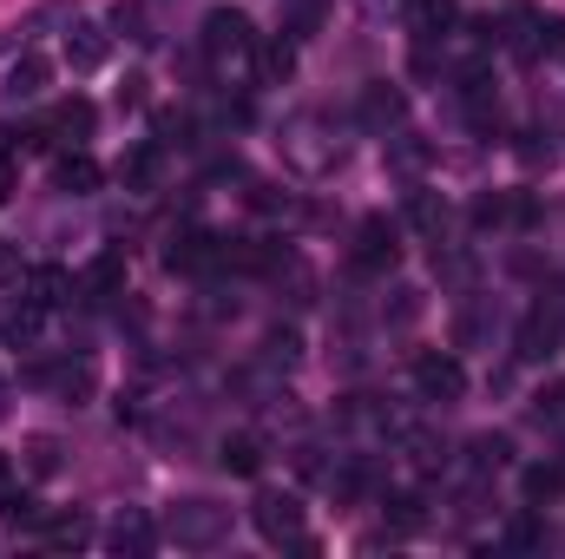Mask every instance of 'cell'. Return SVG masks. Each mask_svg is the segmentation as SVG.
<instances>
[{
  "instance_id": "4316f807",
  "label": "cell",
  "mask_w": 565,
  "mask_h": 559,
  "mask_svg": "<svg viewBox=\"0 0 565 559\" xmlns=\"http://www.w3.org/2000/svg\"><path fill=\"white\" fill-rule=\"evenodd\" d=\"M520 487H526V500L540 507V500H553V494L565 487V467H526V481H520Z\"/></svg>"
},
{
  "instance_id": "9a60e30c",
  "label": "cell",
  "mask_w": 565,
  "mask_h": 559,
  "mask_svg": "<svg viewBox=\"0 0 565 559\" xmlns=\"http://www.w3.org/2000/svg\"><path fill=\"white\" fill-rule=\"evenodd\" d=\"M79 289H86V296H119V289H126V251H119V244H113V251H99V257L86 264Z\"/></svg>"
},
{
  "instance_id": "f546056e",
  "label": "cell",
  "mask_w": 565,
  "mask_h": 559,
  "mask_svg": "<svg viewBox=\"0 0 565 559\" xmlns=\"http://www.w3.org/2000/svg\"><path fill=\"white\" fill-rule=\"evenodd\" d=\"M533 415L540 421H565V376H553V382L533 395Z\"/></svg>"
},
{
  "instance_id": "5bb4252c",
  "label": "cell",
  "mask_w": 565,
  "mask_h": 559,
  "mask_svg": "<svg viewBox=\"0 0 565 559\" xmlns=\"http://www.w3.org/2000/svg\"><path fill=\"white\" fill-rule=\"evenodd\" d=\"M217 461H224V474H237V481H257V474H264V441H257V434H224Z\"/></svg>"
},
{
  "instance_id": "44dd1931",
  "label": "cell",
  "mask_w": 565,
  "mask_h": 559,
  "mask_svg": "<svg viewBox=\"0 0 565 559\" xmlns=\"http://www.w3.org/2000/svg\"><path fill=\"white\" fill-rule=\"evenodd\" d=\"M46 540L66 547V553H79V547H93V520L86 514H46Z\"/></svg>"
},
{
  "instance_id": "1f68e13d",
  "label": "cell",
  "mask_w": 565,
  "mask_h": 559,
  "mask_svg": "<svg viewBox=\"0 0 565 559\" xmlns=\"http://www.w3.org/2000/svg\"><path fill=\"white\" fill-rule=\"evenodd\" d=\"M540 53H565V20L559 13H540Z\"/></svg>"
},
{
  "instance_id": "4dcf8cb0",
  "label": "cell",
  "mask_w": 565,
  "mask_h": 559,
  "mask_svg": "<svg viewBox=\"0 0 565 559\" xmlns=\"http://www.w3.org/2000/svg\"><path fill=\"white\" fill-rule=\"evenodd\" d=\"M264 73H270V80H289V73H296V40H270V46H264Z\"/></svg>"
},
{
  "instance_id": "e575fe53",
  "label": "cell",
  "mask_w": 565,
  "mask_h": 559,
  "mask_svg": "<svg viewBox=\"0 0 565 559\" xmlns=\"http://www.w3.org/2000/svg\"><path fill=\"white\" fill-rule=\"evenodd\" d=\"M507 540H513V547H540V540H546V534H540V527H533V520H513V534H507Z\"/></svg>"
},
{
  "instance_id": "cb8c5ba5",
  "label": "cell",
  "mask_w": 565,
  "mask_h": 559,
  "mask_svg": "<svg viewBox=\"0 0 565 559\" xmlns=\"http://www.w3.org/2000/svg\"><path fill=\"white\" fill-rule=\"evenodd\" d=\"M0 520H7V527H46V507H40L33 494H13V487H7V494H0Z\"/></svg>"
},
{
  "instance_id": "9c48e42d",
  "label": "cell",
  "mask_w": 565,
  "mask_h": 559,
  "mask_svg": "<svg viewBox=\"0 0 565 559\" xmlns=\"http://www.w3.org/2000/svg\"><path fill=\"white\" fill-rule=\"evenodd\" d=\"M158 171H164V145L158 139L126 145V158H119V184L126 191H158Z\"/></svg>"
},
{
  "instance_id": "d4e9b609",
  "label": "cell",
  "mask_w": 565,
  "mask_h": 559,
  "mask_svg": "<svg viewBox=\"0 0 565 559\" xmlns=\"http://www.w3.org/2000/svg\"><path fill=\"white\" fill-rule=\"evenodd\" d=\"M26 467H33V474H60V467H66L60 441H53V434H33V441H26Z\"/></svg>"
},
{
  "instance_id": "f35d334b",
  "label": "cell",
  "mask_w": 565,
  "mask_h": 559,
  "mask_svg": "<svg viewBox=\"0 0 565 559\" xmlns=\"http://www.w3.org/2000/svg\"><path fill=\"white\" fill-rule=\"evenodd\" d=\"M7 487H13V461L0 454V494H7Z\"/></svg>"
},
{
  "instance_id": "7a4b0ae2",
  "label": "cell",
  "mask_w": 565,
  "mask_h": 559,
  "mask_svg": "<svg viewBox=\"0 0 565 559\" xmlns=\"http://www.w3.org/2000/svg\"><path fill=\"white\" fill-rule=\"evenodd\" d=\"M282 158H289L296 171L322 178V171H335L342 139H329V133H322V119H316V113H302V119H289V133H282Z\"/></svg>"
},
{
  "instance_id": "30bf717a",
  "label": "cell",
  "mask_w": 565,
  "mask_h": 559,
  "mask_svg": "<svg viewBox=\"0 0 565 559\" xmlns=\"http://www.w3.org/2000/svg\"><path fill=\"white\" fill-rule=\"evenodd\" d=\"M362 119H369L375 133H402V119H408V99H402V86L375 80V86L362 93Z\"/></svg>"
},
{
  "instance_id": "8d00e7d4",
  "label": "cell",
  "mask_w": 565,
  "mask_h": 559,
  "mask_svg": "<svg viewBox=\"0 0 565 559\" xmlns=\"http://www.w3.org/2000/svg\"><path fill=\"white\" fill-rule=\"evenodd\" d=\"M13 198V165H0V204Z\"/></svg>"
},
{
  "instance_id": "277c9868",
  "label": "cell",
  "mask_w": 565,
  "mask_h": 559,
  "mask_svg": "<svg viewBox=\"0 0 565 559\" xmlns=\"http://www.w3.org/2000/svg\"><path fill=\"white\" fill-rule=\"evenodd\" d=\"M231 534V507H211V500H184L171 514V540L178 547H217Z\"/></svg>"
},
{
  "instance_id": "2e32d148",
  "label": "cell",
  "mask_w": 565,
  "mask_h": 559,
  "mask_svg": "<svg viewBox=\"0 0 565 559\" xmlns=\"http://www.w3.org/2000/svg\"><path fill=\"white\" fill-rule=\"evenodd\" d=\"M460 13H454V0H415L408 7V27H415V46H434V40H447V27H454Z\"/></svg>"
},
{
  "instance_id": "ba28073f",
  "label": "cell",
  "mask_w": 565,
  "mask_h": 559,
  "mask_svg": "<svg viewBox=\"0 0 565 559\" xmlns=\"http://www.w3.org/2000/svg\"><path fill=\"white\" fill-rule=\"evenodd\" d=\"M60 53H66V66H73V73H99V66H106V53H113V33H106L99 20H73Z\"/></svg>"
},
{
  "instance_id": "d590c367",
  "label": "cell",
  "mask_w": 565,
  "mask_h": 559,
  "mask_svg": "<svg viewBox=\"0 0 565 559\" xmlns=\"http://www.w3.org/2000/svg\"><path fill=\"white\" fill-rule=\"evenodd\" d=\"M520 158H526V165H553V145H533V139H526V145H520Z\"/></svg>"
},
{
  "instance_id": "4fadbf2b",
  "label": "cell",
  "mask_w": 565,
  "mask_h": 559,
  "mask_svg": "<svg viewBox=\"0 0 565 559\" xmlns=\"http://www.w3.org/2000/svg\"><path fill=\"white\" fill-rule=\"evenodd\" d=\"M53 184H60V191H73V198H86V191H99V184H106V171H99V158L66 151V158L53 165Z\"/></svg>"
},
{
  "instance_id": "ffe728a7",
  "label": "cell",
  "mask_w": 565,
  "mask_h": 559,
  "mask_svg": "<svg viewBox=\"0 0 565 559\" xmlns=\"http://www.w3.org/2000/svg\"><path fill=\"white\" fill-rule=\"evenodd\" d=\"M507 218H533V204H526V198H507V191H487V198L473 204V224H480V231H500Z\"/></svg>"
},
{
  "instance_id": "8992f818",
  "label": "cell",
  "mask_w": 565,
  "mask_h": 559,
  "mask_svg": "<svg viewBox=\"0 0 565 559\" xmlns=\"http://www.w3.org/2000/svg\"><path fill=\"white\" fill-rule=\"evenodd\" d=\"M250 527L270 540V547H289L302 534V500L296 494H257L250 500Z\"/></svg>"
},
{
  "instance_id": "52a82bcc",
  "label": "cell",
  "mask_w": 565,
  "mask_h": 559,
  "mask_svg": "<svg viewBox=\"0 0 565 559\" xmlns=\"http://www.w3.org/2000/svg\"><path fill=\"white\" fill-rule=\"evenodd\" d=\"M559 342H565V323L546 309V303L513 329V356H520V362H553V356H559Z\"/></svg>"
},
{
  "instance_id": "484cf974",
  "label": "cell",
  "mask_w": 565,
  "mask_h": 559,
  "mask_svg": "<svg viewBox=\"0 0 565 559\" xmlns=\"http://www.w3.org/2000/svg\"><path fill=\"white\" fill-rule=\"evenodd\" d=\"M382 507H388V527L395 534H415L422 527V494H388Z\"/></svg>"
},
{
  "instance_id": "7402d4cb",
  "label": "cell",
  "mask_w": 565,
  "mask_h": 559,
  "mask_svg": "<svg viewBox=\"0 0 565 559\" xmlns=\"http://www.w3.org/2000/svg\"><path fill=\"white\" fill-rule=\"evenodd\" d=\"M408 224H415V231H427V238H440V231H447V198L415 191V198H408Z\"/></svg>"
},
{
  "instance_id": "83f0119b",
  "label": "cell",
  "mask_w": 565,
  "mask_h": 559,
  "mask_svg": "<svg viewBox=\"0 0 565 559\" xmlns=\"http://www.w3.org/2000/svg\"><path fill=\"white\" fill-rule=\"evenodd\" d=\"M507 454H513V441H507V434H480V441H473V467H480V474L507 467Z\"/></svg>"
},
{
  "instance_id": "ac0fdd59",
  "label": "cell",
  "mask_w": 565,
  "mask_h": 559,
  "mask_svg": "<svg viewBox=\"0 0 565 559\" xmlns=\"http://www.w3.org/2000/svg\"><path fill=\"white\" fill-rule=\"evenodd\" d=\"M93 126H99V106H93V99H79V93H73V99H60V106H53V119H46V133H73V139H86Z\"/></svg>"
},
{
  "instance_id": "5b68a950",
  "label": "cell",
  "mask_w": 565,
  "mask_h": 559,
  "mask_svg": "<svg viewBox=\"0 0 565 559\" xmlns=\"http://www.w3.org/2000/svg\"><path fill=\"white\" fill-rule=\"evenodd\" d=\"M415 389H422V402H460L467 395V369L447 349H427V356H415Z\"/></svg>"
},
{
  "instance_id": "6da1fadb",
  "label": "cell",
  "mask_w": 565,
  "mask_h": 559,
  "mask_svg": "<svg viewBox=\"0 0 565 559\" xmlns=\"http://www.w3.org/2000/svg\"><path fill=\"white\" fill-rule=\"evenodd\" d=\"M204 60H211L217 73H244V66L257 60L250 13H237V7H211V13H204Z\"/></svg>"
},
{
  "instance_id": "8fae6325",
  "label": "cell",
  "mask_w": 565,
  "mask_h": 559,
  "mask_svg": "<svg viewBox=\"0 0 565 559\" xmlns=\"http://www.w3.org/2000/svg\"><path fill=\"white\" fill-rule=\"evenodd\" d=\"M40 316H46V309L26 303V296H20V303H0V342H7V349H33V342H40Z\"/></svg>"
},
{
  "instance_id": "f1b7e54d",
  "label": "cell",
  "mask_w": 565,
  "mask_h": 559,
  "mask_svg": "<svg viewBox=\"0 0 565 559\" xmlns=\"http://www.w3.org/2000/svg\"><path fill=\"white\" fill-rule=\"evenodd\" d=\"M296 356H302V336H296V329H270V336H264V362H282V369H289Z\"/></svg>"
},
{
  "instance_id": "d6a6232c",
  "label": "cell",
  "mask_w": 565,
  "mask_h": 559,
  "mask_svg": "<svg viewBox=\"0 0 565 559\" xmlns=\"http://www.w3.org/2000/svg\"><path fill=\"white\" fill-rule=\"evenodd\" d=\"M113 20H119V27H126V33H132L139 46H151V40H158V33H145V7H139V0H132V7H119Z\"/></svg>"
},
{
  "instance_id": "836d02e7",
  "label": "cell",
  "mask_w": 565,
  "mask_h": 559,
  "mask_svg": "<svg viewBox=\"0 0 565 559\" xmlns=\"http://www.w3.org/2000/svg\"><path fill=\"white\" fill-rule=\"evenodd\" d=\"M13 277H20V244L0 238V283H13Z\"/></svg>"
},
{
  "instance_id": "3957f363",
  "label": "cell",
  "mask_w": 565,
  "mask_h": 559,
  "mask_svg": "<svg viewBox=\"0 0 565 559\" xmlns=\"http://www.w3.org/2000/svg\"><path fill=\"white\" fill-rule=\"evenodd\" d=\"M402 231H395V218H362L355 224V271L362 277H382V271H395V257H402V244H395Z\"/></svg>"
},
{
  "instance_id": "74e56055",
  "label": "cell",
  "mask_w": 565,
  "mask_h": 559,
  "mask_svg": "<svg viewBox=\"0 0 565 559\" xmlns=\"http://www.w3.org/2000/svg\"><path fill=\"white\" fill-rule=\"evenodd\" d=\"M7 409H13V382L0 376V421H7Z\"/></svg>"
},
{
  "instance_id": "603a6c76",
  "label": "cell",
  "mask_w": 565,
  "mask_h": 559,
  "mask_svg": "<svg viewBox=\"0 0 565 559\" xmlns=\"http://www.w3.org/2000/svg\"><path fill=\"white\" fill-rule=\"evenodd\" d=\"M395 447H402L415 467H440V441H434L427 428H395Z\"/></svg>"
},
{
  "instance_id": "7c38bea8",
  "label": "cell",
  "mask_w": 565,
  "mask_h": 559,
  "mask_svg": "<svg viewBox=\"0 0 565 559\" xmlns=\"http://www.w3.org/2000/svg\"><path fill=\"white\" fill-rule=\"evenodd\" d=\"M73 289H79V283L66 277L60 264H40V271H26V283H20V296H26V303H40V309H60V303H73Z\"/></svg>"
},
{
  "instance_id": "e0dca14e",
  "label": "cell",
  "mask_w": 565,
  "mask_h": 559,
  "mask_svg": "<svg viewBox=\"0 0 565 559\" xmlns=\"http://www.w3.org/2000/svg\"><path fill=\"white\" fill-rule=\"evenodd\" d=\"M151 540H158V534H151V520H145L139 507H126V514L113 520V534H106L113 553H151Z\"/></svg>"
},
{
  "instance_id": "d6986e66",
  "label": "cell",
  "mask_w": 565,
  "mask_h": 559,
  "mask_svg": "<svg viewBox=\"0 0 565 559\" xmlns=\"http://www.w3.org/2000/svg\"><path fill=\"white\" fill-rule=\"evenodd\" d=\"M46 80H53V66H46L40 53H20L13 73H7V93H13V99H33V93H46Z\"/></svg>"
}]
</instances>
